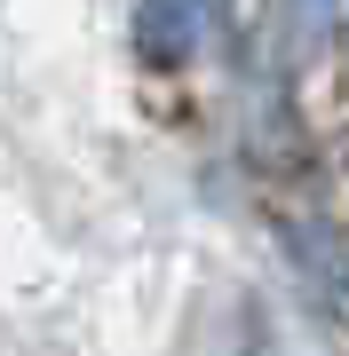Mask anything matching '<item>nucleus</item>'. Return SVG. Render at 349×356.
<instances>
[{"label": "nucleus", "mask_w": 349, "mask_h": 356, "mask_svg": "<svg viewBox=\"0 0 349 356\" xmlns=\"http://www.w3.org/2000/svg\"><path fill=\"white\" fill-rule=\"evenodd\" d=\"M222 0H135V56L143 64H191L215 32Z\"/></svg>", "instance_id": "nucleus-1"}, {"label": "nucleus", "mask_w": 349, "mask_h": 356, "mask_svg": "<svg viewBox=\"0 0 349 356\" xmlns=\"http://www.w3.org/2000/svg\"><path fill=\"white\" fill-rule=\"evenodd\" d=\"M286 16V40H294V56H325L341 32V0H278Z\"/></svg>", "instance_id": "nucleus-2"}, {"label": "nucleus", "mask_w": 349, "mask_h": 356, "mask_svg": "<svg viewBox=\"0 0 349 356\" xmlns=\"http://www.w3.org/2000/svg\"><path fill=\"white\" fill-rule=\"evenodd\" d=\"M294 269L325 293V309H341L349 301V269L334 261V245H325V229H294Z\"/></svg>", "instance_id": "nucleus-3"}]
</instances>
